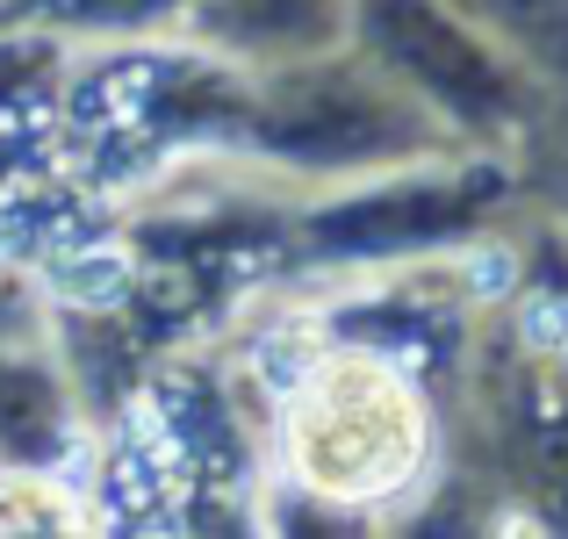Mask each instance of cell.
Returning <instances> with one entry per match:
<instances>
[{
    "label": "cell",
    "instance_id": "1",
    "mask_svg": "<svg viewBox=\"0 0 568 539\" xmlns=\"http://www.w3.org/2000/svg\"><path fill=\"white\" fill-rule=\"evenodd\" d=\"M43 288L72 309H115L138 288V266H130L123 245H65V252H43Z\"/></svg>",
    "mask_w": 568,
    "mask_h": 539
},
{
    "label": "cell",
    "instance_id": "2",
    "mask_svg": "<svg viewBox=\"0 0 568 539\" xmlns=\"http://www.w3.org/2000/svg\"><path fill=\"white\" fill-rule=\"evenodd\" d=\"M260 374L274 396H303V382L317 374V346H303V338H266L260 346Z\"/></svg>",
    "mask_w": 568,
    "mask_h": 539
},
{
    "label": "cell",
    "instance_id": "3",
    "mask_svg": "<svg viewBox=\"0 0 568 539\" xmlns=\"http://www.w3.org/2000/svg\"><path fill=\"white\" fill-rule=\"evenodd\" d=\"M518 338H526L532 353H568V303H561V295H526V309H518Z\"/></svg>",
    "mask_w": 568,
    "mask_h": 539
},
{
    "label": "cell",
    "instance_id": "4",
    "mask_svg": "<svg viewBox=\"0 0 568 539\" xmlns=\"http://www.w3.org/2000/svg\"><path fill=\"white\" fill-rule=\"evenodd\" d=\"M511 281H518V260H511V252L483 245V252L468 260V295H483V303H497V295H511Z\"/></svg>",
    "mask_w": 568,
    "mask_h": 539
}]
</instances>
